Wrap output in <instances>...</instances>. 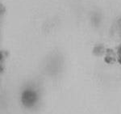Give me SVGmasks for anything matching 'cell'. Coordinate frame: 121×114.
I'll return each instance as SVG.
<instances>
[]
</instances>
